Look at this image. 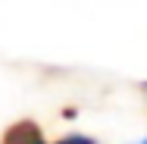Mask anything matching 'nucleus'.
<instances>
[{
    "label": "nucleus",
    "instance_id": "f257e3e1",
    "mask_svg": "<svg viewBox=\"0 0 147 144\" xmlns=\"http://www.w3.org/2000/svg\"><path fill=\"white\" fill-rule=\"evenodd\" d=\"M3 144H47V141H44V132L31 119H22V122H16V125L6 128Z\"/></svg>",
    "mask_w": 147,
    "mask_h": 144
},
{
    "label": "nucleus",
    "instance_id": "f03ea898",
    "mask_svg": "<svg viewBox=\"0 0 147 144\" xmlns=\"http://www.w3.org/2000/svg\"><path fill=\"white\" fill-rule=\"evenodd\" d=\"M57 144H97V141H91L85 135H66V138H59Z\"/></svg>",
    "mask_w": 147,
    "mask_h": 144
},
{
    "label": "nucleus",
    "instance_id": "7ed1b4c3",
    "mask_svg": "<svg viewBox=\"0 0 147 144\" xmlns=\"http://www.w3.org/2000/svg\"><path fill=\"white\" fill-rule=\"evenodd\" d=\"M141 144H147V138H144V141H141Z\"/></svg>",
    "mask_w": 147,
    "mask_h": 144
}]
</instances>
